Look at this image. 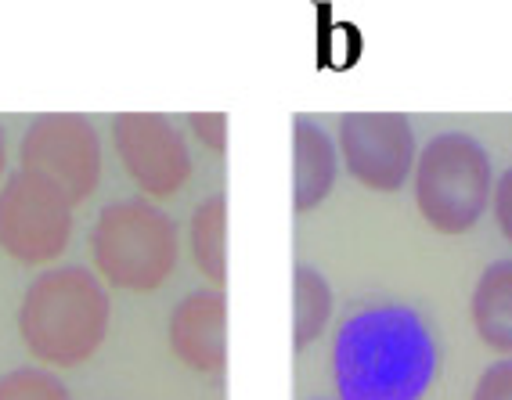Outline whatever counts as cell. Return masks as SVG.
I'll return each instance as SVG.
<instances>
[{
	"label": "cell",
	"mask_w": 512,
	"mask_h": 400,
	"mask_svg": "<svg viewBox=\"0 0 512 400\" xmlns=\"http://www.w3.org/2000/svg\"><path fill=\"white\" fill-rule=\"evenodd\" d=\"M437 339L419 310L372 303L354 310L332 343L336 400H422L437 379Z\"/></svg>",
	"instance_id": "1"
},
{
	"label": "cell",
	"mask_w": 512,
	"mask_h": 400,
	"mask_svg": "<svg viewBox=\"0 0 512 400\" xmlns=\"http://www.w3.org/2000/svg\"><path fill=\"white\" fill-rule=\"evenodd\" d=\"M112 325V296L91 267L65 264L37 274L19 303L22 346L44 368H80L101 350Z\"/></svg>",
	"instance_id": "2"
},
{
	"label": "cell",
	"mask_w": 512,
	"mask_h": 400,
	"mask_svg": "<svg viewBox=\"0 0 512 400\" xmlns=\"http://www.w3.org/2000/svg\"><path fill=\"white\" fill-rule=\"evenodd\" d=\"M91 260L105 289L156 292L177 271L181 228L148 199L109 202L94 220Z\"/></svg>",
	"instance_id": "3"
},
{
	"label": "cell",
	"mask_w": 512,
	"mask_h": 400,
	"mask_svg": "<svg viewBox=\"0 0 512 400\" xmlns=\"http://www.w3.org/2000/svg\"><path fill=\"white\" fill-rule=\"evenodd\" d=\"M494 159L484 141L466 130H440L419 148L412 191L419 217L437 235L473 231L494 199Z\"/></svg>",
	"instance_id": "4"
},
{
	"label": "cell",
	"mask_w": 512,
	"mask_h": 400,
	"mask_svg": "<svg viewBox=\"0 0 512 400\" xmlns=\"http://www.w3.org/2000/svg\"><path fill=\"white\" fill-rule=\"evenodd\" d=\"M73 213V199L55 181L19 166L0 184V249L15 264H55L73 238Z\"/></svg>",
	"instance_id": "5"
},
{
	"label": "cell",
	"mask_w": 512,
	"mask_h": 400,
	"mask_svg": "<svg viewBox=\"0 0 512 400\" xmlns=\"http://www.w3.org/2000/svg\"><path fill=\"white\" fill-rule=\"evenodd\" d=\"M336 145L343 170L379 195L401 191L419 159V137L404 112H347L339 116Z\"/></svg>",
	"instance_id": "6"
},
{
	"label": "cell",
	"mask_w": 512,
	"mask_h": 400,
	"mask_svg": "<svg viewBox=\"0 0 512 400\" xmlns=\"http://www.w3.org/2000/svg\"><path fill=\"white\" fill-rule=\"evenodd\" d=\"M22 170H33L80 206L101 181V137L80 112H44L26 127L19 145Z\"/></svg>",
	"instance_id": "7"
},
{
	"label": "cell",
	"mask_w": 512,
	"mask_h": 400,
	"mask_svg": "<svg viewBox=\"0 0 512 400\" xmlns=\"http://www.w3.org/2000/svg\"><path fill=\"white\" fill-rule=\"evenodd\" d=\"M112 145L130 184L152 199H174L192 181V148L174 119L159 112H119L112 119Z\"/></svg>",
	"instance_id": "8"
},
{
	"label": "cell",
	"mask_w": 512,
	"mask_h": 400,
	"mask_svg": "<svg viewBox=\"0 0 512 400\" xmlns=\"http://www.w3.org/2000/svg\"><path fill=\"white\" fill-rule=\"evenodd\" d=\"M224 318H228L224 289H195L177 303L170 325H166V339L184 368L199 375L224 372V364H228Z\"/></svg>",
	"instance_id": "9"
},
{
	"label": "cell",
	"mask_w": 512,
	"mask_h": 400,
	"mask_svg": "<svg viewBox=\"0 0 512 400\" xmlns=\"http://www.w3.org/2000/svg\"><path fill=\"white\" fill-rule=\"evenodd\" d=\"M293 206L296 213L318 210L339 181V145L318 119L296 116L293 123Z\"/></svg>",
	"instance_id": "10"
},
{
	"label": "cell",
	"mask_w": 512,
	"mask_h": 400,
	"mask_svg": "<svg viewBox=\"0 0 512 400\" xmlns=\"http://www.w3.org/2000/svg\"><path fill=\"white\" fill-rule=\"evenodd\" d=\"M469 318L476 339L487 350L512 357V256H502L480 271L469 296Z\"/></svg>",
	"instance_id": "11"
},
{
	"label": "cell",
	"mask_w": 512,
	"mask_h": 400,
	"mask_svg": "<svg viewBox=\"0 0 512 400\" xmlns=\"http://www.w3.org/2000/svg\"><path fill=\"white\" fill-rule=\"evenodd\" d=\"M224 231H228V199L213 191L192 210L188 220V253H192L195 271L220 289L228 278V253H224Z\"/></svg>",
	"instance_id": "12"
},
{
	"label": "cell",
	"mask_w": 512,
	"mask_h": 400,
	"mask_svg": "<svg viewBox=\"0 0 512 400\" xmlns=\"http://www.w3.org/2000/svg\"><path fill=\"white\" fill-rule=\"evenodd\" d=\"M293 310V346L307 350L325 336V328L336 314V292L318 267L300 264L293 271Z\"/></svg>",
	"instance_id": "13"
},
{
	"label": "cell",
	"mask_w": 512,
	"mask_h": 400,
	"mask_svg": "<svg viewBox=\"0 0 512 400\" xmlns=\"http://www.w3.org/2000/svg\"><path fill=\"white\" fill-rule=\"evenodd\" d=\"M0 400H73V393L47 368H11L0 375Z\"/></svg>",
	"instance_id": "14"
},
{
	"label": "cell",
	"mask_w": 512,
	"mask_h": 400,
	"mask_svg": "<svg viewBox=\"0 0 512 400\" xmlns=\"http://www.w3.org/2000/svg\"><path fill=\"white\" fill-rule=\"evenodd\" d=\"M184 127H188V134L202 148H210L213 155L228 152V119H224V112H188Z\"/></svg>",
	"instance_id": "15"
},
{
	"label": "cell",
	"mask_w": 512,
	"mask_h": 400,
	"mask_svg": "<svg viewBox=\"0 0 512 400\" xmlns=\"http://www.w3.org/2000/svg\"><path fill=\"white\" fill-rule=\"evenodd\" d=\"M469 400H512V357H498L476 375L473 397Z\"/></svg>",
	"instance_id": "16"
},
{
	"label": "cell",
	"mask_w": 512,
	"mask_h": 400,
	"mask_svg": "<svg viewBox=\"0 0 512 400\" xmlns=\"http://www.w3.org/2000/svg\"><path fill=\"white\" fill-rule=\"evenodd\" d=\"M491 213H494V224H498V231H502V238L512 246V166L498 173V181H494Z\"/></svg>",
	"instance_id": "17"
},
{
	"label": "cell",
	"mask_w": 512,
	"mask_h": 400,
	"mask_svg": "<svg viewBox=\"0 0 512 400\" xmlns=\"http://www.w3.org/2000/svg\"><path fill=\"white\" fill-rule=\"evenodd\" d=\"M8 181V141H4V127H0V184Z\"/></svg>",
	"instance_id": "18"
},
{
	"label": "cell",
	"mask_w": 512,
	"mask_h": 400,
	"mask_svg": "<svg viewBox=\"0 0 512 400\" xmlns=\"http://www.w3.org/2000/svg\"><path fill=\"white\" fill-rule=\"evenodd\" d=\"M314 400H329V397H314Z\"/></svg>",
	"instance_id": "19"
}]
</instances>
